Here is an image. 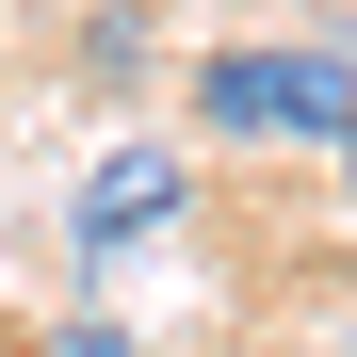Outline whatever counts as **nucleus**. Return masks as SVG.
I'll return each instance as SVG.
<instances>
[{
	"label": "nucleus",
	"instance_id": "obj_1",
	"mask_svg": "<svg viewBox=\"0 0 357 357\" xmlns=\"http://www.w3.org/2000/svg\"><path fill=\"white\" fill-rule=\"evenodd\" d=\"M178 114H195L211 146H341L357 66H341V49H292V33H244V49H195Z\"/></svg>",
	"mask_w": 357,
	"mask_h": 357
},
{
	"label": "nucleus",
	"instance_id": "obj_2",
	"mask_svg": "<svg viewBox=\"0 0 357 357\" xmlns=\"http://www.w3.org/2000/svg\"><path fill=\"white\" fill-rule=\"evenodd\" d=\"M178 211H195V162H178V146H114V162L82 178V260H130V244H162Z\"/></svg>",
	"mask_w": 357,
	"mask_h": 357
},
{
	"label": "nucleus",
	"instance_id": "obj_3",
	"mask_svg": "<svg viewBox=\"0 0 357 357\" xmlns=\"http://www.w3.org/2000/svg\"><path fill=\"white\" fill-rule=\"evenodd\" d=\"M49 357H130V341H114V325H66V341H49Z\"/></svg>",
	"mask_w": 357,
	"mask_h": 357
},
{
	"label": "nucleus",
	"instance_id": "obj_4",
	"mask_svg": "<svg viewBox=\"0 0 357 357\" xmlns=\"http://www.w3.org/2000/svg\"><path fill=\"white\" fill-rule=\"evenodd\" d=\"M341 178H357V114H341Z\"/></svg>",
	"mask_w": 357,
	"mask_h": 357
}]
</instances>
